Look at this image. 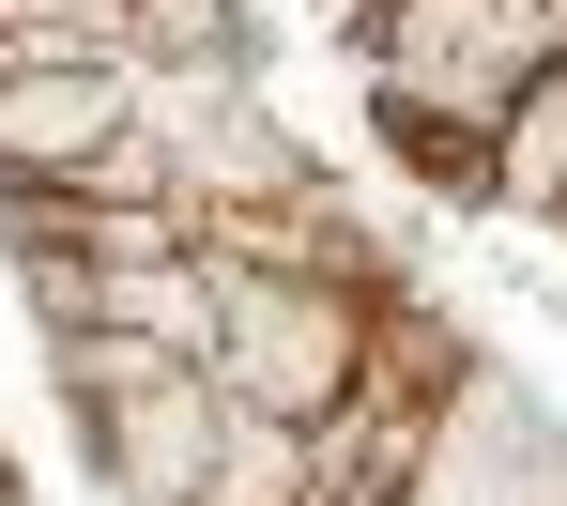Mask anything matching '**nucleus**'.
<instances>
[{"mask_svg":"<svg viewBox=\"0 0 567 506\" xmlns=\"http://www.w3.org/2000/svg\"><path fill=\"white\" fill-rule=\"evenodd\" d=\"M553 62H567V0H383V31L353 47L383 154H399L414 185L475 200V215H491L506 123H522V93H537Z\"/></svg>","mask_w":567,"mask_h":506,"instance_id":"f257e3e1","label":"nucleus"},{"mask_svg":"<svg viewBox=\"0 0 567 506\" xmlns=\"http://www.w3.org/2000/svg\"><path fill=\"white\" fill-rule=\"evenodd\" d=\"M215 261V246H199ZM414 277H291V261H215V384L246 414H322L369 400L383 369V322H399Z\"/></svg>","mask_w":567,"mask_h":506,"instance_id":"f03ea898","label":"nucleus"},{"mask_svg":"<svg viewBox=\"0 0 567 506\" xmlns=\"http://www.w3.org/2000/svg\"><path fill=\"white\" fill-rule=\"evenodd\" d=\"M47 369H62V414H78V461H93L107 506H199L215 430H230L215 369L138 353V338H47Z\"/></svg>","mask_w":567,"mask_h":506,"instance_id":"7ed1b4c3","label":"nucleus"},{"mask_svg":"<svg viewBox=\"0 0 567 506\" xmlns=\"http://www.w3.org/2000/svg\"><path fill=\"white\" fill-rule=\"evenodd\" d=\"M399 506H567V430L537 414V384H506L491 353H461Z\"/></svg>","mask_w":567,"mask_h":506,"instance_id":"20e7f679","label":"nucleus"},{"mask_svg":"<svg viewBox=\"0 0 567 506\" xmlns=\"http://www.w3.org/2000/svg\"><path fill=\"white\" fill-rule=\"evenodd\" d=\"M138 62H215V78H261L277 31L261 0H138Z\"/></svg>","mask_w":567,"mask_h":506,"instance_id":"39448f33","label":"nucleus"},{"mask_svg":"<svg viewBox=\"0 0 567 506\" xmlns=\"http://www.w3.org/2000/svg\"><path fill=\"white\" fill-rule=\"evenodd\" d=\"M0 506H31V492H16V461H0Z\"/></svg>","mask_w":567,"mask_h":506,"instance_id":"423d86ee","label":"nucleus"},{"mask_svg":"<svg viewBox=\"0 0 567 506\" xmlns=\"http://www.w3.org/2000/svg\"><path fill=\"white\" fill-rule=\"evenodd\" d=\"M553 246H567V215H553Z\"/></svg>","mask_w":567,"mask_h":506,"instance_id":"0eeeda50","label":"nucleus"}]
</instances>
